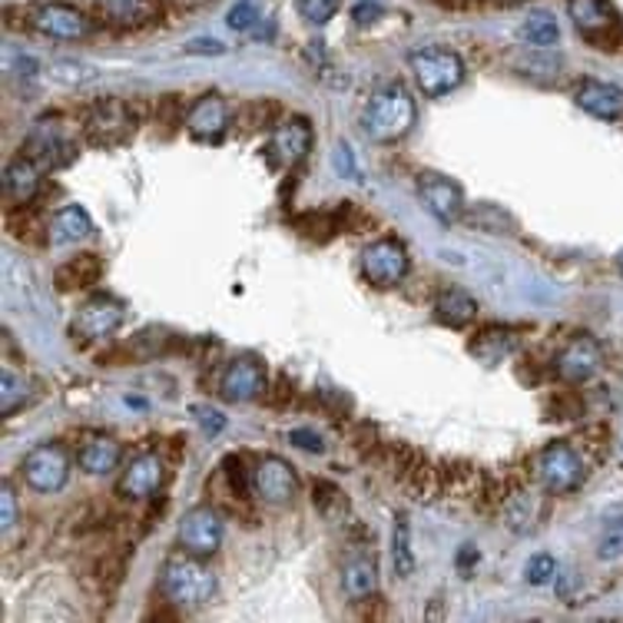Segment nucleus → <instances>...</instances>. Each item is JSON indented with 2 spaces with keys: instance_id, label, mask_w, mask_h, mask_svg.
Here are the masks:
<instances>
[{
  "instance_id": "38",
  "label": "nucleus",
  "mask_w": 623,
  "mask_h": 623,
  "mask_svg": "<svg viewBox=\"0 0 623 623\" xmlns=\"http://www.w3.org/2000/svg\"><path fill=\"white\" fill-rule=\"evenodd\" d=\"M226 474H229V484H232L239 494L253 491V471H245L239 458H229V461H226Z\"/></svg>"
},
{
  "instance_id": "23",
  "label": "nucleus",
  "mask_w": 623,
  "mask_h": 623,
  "mask_svg": "<svg viewBox=\"0 0 623 623\" xmlns=\"http://www.w3.org/2000/svg\"><path fill=\"white\" fill-rule=\"evenodd\" d=\"M4 193L14 206H27L40 193V163L30 156H17L4 169Z\"/></svg>"
},
{
  "instance_id": "3",
  "label": "nucleus",
  "mask_w": 623,
  "mask_h": 623,
  "mask_svg": "<svg viewBox=\"0 0 623 623\" xmlns=\"http://www.w3.org/2000/svg\"><path fill=\"white\" fill-rule=\"evenodd\" d=\"M415 84L424 97H448L465 84V60L448 47H421L408 56Z\"/></svg>"
},
{
  "instance_id": "12",
  "label": "nucleus",
  "mask_w": 623,
  "mask_h": 623,
  "mask_svg": "<svg viewBox=\"0 0 623 623\" xmlns=\"http://www.w3.org/2000/svg\"><path fill=\"white\" fill-rule=\"evenodd\" d=\"M176 541L186 554L213 557L223 544V521L213 508H193L186 511L176 531Z\"/></svg>"
},
{
  "instance_id": "47",
  "label": "nucleus",
  "mask_w": 623,
  "mask_h": 623,
  "mask_svg": "<svg viewBox=\"0 0 623 623\" xmlns=\"http://www.w3.org/2000/svg\"><path fill=\"white\" fill-rule=\"evenodd\" d=\"M501 4H524V0H501Z\"/></svg>"
},
{
  "instance_id": "36",
  "label": "nucleus",
  "mask_w": 623,
  "mask_h": 623,
  "mask_svg": "<svg viewBox=\"0 0 623 623\" xmlns=\"http://www.w3.org/2000/svg\"><path fill=\"white\" fill-rule=\"evenodd\" d=\"M17 524V494L11 484L0 487V527L11 531Z\"/></svg>"
},
{
  "instance_id": "46",
  "label": "nucleus",
  "mask_w": 623,
  "mask_h": 623,
  "mask_svg": "<svg viewBox=\"0 0 623 623\" xmlns=\"http://www.w3.org/2000/svg\"><path fill=\"white\" fill-rule=\"evenodd\" d=\"M616 269H620V276H623V249H620V256H616Z\"/></svg>"
},
{
  "instance_id": "13",
  "label": "nucleus",
  "mask_w": 623,
  "mask_h": 623,
  "mask_svg": "<svg viewBox=\"0 0 623 623\" xmlns=\"http://www.w3.org/2000/svg\"><path fill=\"white\" fill-rule=\"evenodd\" d=\"M418 196L424 203V209L438 219V223H458L465 213V193L461 186L442 173H421L418 176Z\"/></svg>"
},
{
  "instance_id": "21",
  "label": "nucleus",
  "mask_w": 623,
  "mask_h": 623,
  "mask_svg": "<svg viewBox=\"0 0 623 623\" xmlns=\"http://www.w3.org/2000/svg\"><path fill=\"white\" fill-rule=\"evenodd\" d=\"M93 232V219L84 206H60L50 223H47V239L50 245H74L80 239H87Z\"/></svg>"
},
{
  "instance_id": "8",
  "label": "nucleus",
  "mask_w": 623,
  "mask_h": 623,
  "mask_svg": "<svg viewBox=\"0 0 623 623\" xmlns=\"http://www.w3.org/2000/svg\"><path fill=\"white\" fill-rule=\"evenodd\" d=\"M30 30L50 37V40H84L93 24L84 11L71 8V4H37L27 14Z\"/></svg>"
},
{
  "instance_id": "32",
  "label": "nucleus",
  "mask_w": 623,
  "mask_h": 623,
  "mask_svg": "<svg viewBox=\"0 0 623 623\" xmlns=\"http://www.w3.org/2000/svg\"><path fill=\"white\" fill-rule=\"evenodd\" d=\"M342 8V0H295V11L308 24H329Z\"/></svg>"
},
{
  "instance_id": "15",
  "label": "nucleus",
  "mask_w": 623,
  "mask_h": 623,
  "mask_svg": "<svg viewBox=\"0 0 623 623\" xmlns=\"http://www.w3.org/2000/svg\"><path fill=\"white\" fill-rule=\"evenodd\" d=\"M97 14L113 30H143L163 17V0H100Z\"/></svg>"
},
{
  "instance_id": "22",
  "label": "nucleus",
  "mask_w": 623,
  "mask_h": 623,
  "mask_svg": "<svg viewBox=\"0 0 623 623\" xmlns=\"http://www.w3.org/2000/svg\"><path fill=\"white\" fill-rule=\"evenodd\" d=\"M577 106L587 110L597 119H616L623 113V90L613 84H600V80H584L574 93Z\"/></svg>"
},
{
  "instance_id": "7",
  "label": "nucleus",
  "mask_w": 623,
  "mask_h": 623,
  "mask_svg": "<svg viewBox=\"0 0 623 623\" xmlns=\"http://www.w3.org/2000/svg\"><path fill=\"white\" fill-rule=\"evenodd\" d=\"M361 272L371 285L389 289L408 276V249L398 239H376L361 253Z\"/></svg>"
},
{
  "instance_id": "30",
  "label": "nucleus",
  "mask_w": 623,
  "mask_h": 623,
  "mask_svg": "<svg viewBox=\"0 0 623 623\" xmlns=\"http://www.w3.org/2000/svg\"><path fill=\"white\" fill-rule=\"evenodd\" d=\"M521 37L531 43V47H554L557 40H560V27H557V21L550 17V14H544V11H534V14H527V21L521 24Z\"/></svg>"
},
{
  "instance_id": "10",
  "label": "nucleus",
  "mask_w": 623,
  "mask_h": 623,
  "mask_svg": "<svg viewBox=\"0 0 623 623\" xmlns=\"http://www.w3.org/2000/svg\"><path fill=\"white\" fill-rule=\"evenodd\" d=\"M266 392V368L253 355H239L226 365L223 379H219V395L229 405H245L256 402Z\"/></svg>"
},
{
  "instance_id": "4",
  "label": "nucleus",
  "mask_w": 623,
  "mask_h": 623,
  "mask_svg": "<svg viewBox=\"0 0 623 623\" xmlns=\"http://www.w3.org/2000/svg\"><path fill=\"white\" fill-rule=\"evenodd\" d=\"M584 478H587L584 455L571 442H550L537 455V481L550 494H571L584 484Z\"/></svg>"
},
{
  "instance_id": "29",
  "label": "nucleus",
  "mask_w": 623,
  "mask_h": 623,
  "mask_svg": "<svg viewBox=\"0 0 623 623\" xmlns=\"http://www.w3.org/2000/svg\"><path fill=\"white\" fill-rule=\"evenodd\" d=\"M392 564H395V574L398 577H411L415 574V550H411V527L405 518L395 521V531H392Z\"/></svg>"
},
{
  "instance_id": "6",
  "label": "nucleus",
  "mask_w": 623,
  "mask_h": 623,
  "mask_svg": "<svg viewBox=\"0 0 623 623\" xmlns=\"http://www.w3.org/2000/svg\"><path fill=\"white\" fill-rule=\"evenodd\" d=\"M21 471L37 494H56L71 481V455L60 442H43L24 455Z\"/></svg>"
},
{
  "instance_id": "20",
  "label": "nucleus",
  "mask_w": 623,
  "mask_h": 623,
  "mask_svg": "<svg viewBox=\"0 0 623 623\" xmlns=\"http://www.w3.org/2000/svg\"><path fill=\"white\" fill-rule=\"evenodd\" d=\"M123 461V448L110 434H87L77 448V465L87 474H110L113 468H119Z\"/></svg>"
},
{
  "instance_id": "1",
  "label": "nucleus",
  "mask_w": 623,
  "mask_h": 623,
  "mask_svg": "<svg viewBox=\"0 0 623 623\" xmlns=\"http://www.w3.org/2000/svg\"><path fill=\"white\" fill-rule=\"evenodd\" d=\"M415 127V97L398 84L389 80L368 97L361 113V134L371 143H395Z\"/></svg>"
},
{
  "instance_id": "11",
  "label": "nucleus",
  "mask_w": 623,
  "mask_h": 623,
  "mask_svg": "<svg viewBox=\"0 0 623 623\" xmlns=\"http://www.w3.org/2000/svg\"><path fill=\"white\" fill-rule=\"evenodd\" d=\"M123 319H127V308H123V302H116L113 295H93L77 308L74 335H80L84 342H97V339L113 335L123 326Z\"/></svg>"
},
{
  "instance_id": "43",
  "label": "nucleus",
  "mask_w": 623,
  "mask_h": 623,
  "mask_svg": "<svg viewBox=\"0 0 623 623\" xmlns=\"http://www.w3.org/2000/svg\"><path fill=\"white\" fill-rule=\"evenodd\" d=\"M186 53H223V43L219 40H193V43H186Z\"/></svg>"
},
{
  "instance_id": "31",
  "label": "nucleus",
  "mask_w": 623,
  "mask_h": 623,
  "mask_svg": "<svg viewBox=\"0 0 623 623\" xmlns=\"http://www.w3.org/2000/svg\"><path fill=\"white\" fill-rule=\"evenodd\" d=\"M30 398V385L24 376H17V371L4 368L0 371V411L4 415H14L17 408H24Z\"/></svg>"
},
{
  "instance_id": "18",
  "label": "nucleus",
  "mask_w": 623,
  "mask_h": 623,
  "mask_svg": "<svg viewBox=\"0 0 623 623\" xmlns=\"http://www.w3.org/2000/svg\"><path fill=\"white\" fill-rule=\"evenodd\" d=\"M229 127V106L219 93H203L190 113H186V130L196 140H219Z\"/></svg>"
},
{
  "instance_id": "26",
  "label": "nucleus",
  "mask_w": 623,
  "mask_h": 623,
  "mask_svg": "<svg viewBox=\"0 0 623 623\" xmlns=\"http://www.w3.org/2000/svg\"><path fill=\"white\" fill-rule=\"evenodd\" d=\"M60 150H67L71 153V143L56 134V127L50 119H40V127L30 134V140H27V153L24 156H30V160H37L40 166H60V163H67L71 156H60Z\"/></svg>"
},
{
  "instance_id": "17",
  "label": "nucleus",
  "mask_w": 623,
  "mask_h": 623,
  "mask_svg": "<svg viewBox=\"0 0 623 623\" xmlns=\"http://www.w3.org/2000/svg\"><path fill=\"white\" fill-rule=\"evenodd\" d=\"M163 478H166L163 458L153 455V452H143V455H137L127 468H123L119 494L134 497V501H147V497H153V494L163 487Z\"/></svg>"
},
{
  "instance_id": "14",
  "label": "nucleus",
  "mask_w": 623,
  "mask_h": 623,
  "mask_svg": "<svg viewBox=\"0 0 623 623\" xmlns=\"http://www.w3.org/2000/svg\"><path fill=\"white\" fill-rule=\"evenodd\" d=\"M253 494L259 497V501L279 508V505H289L292 497L298 494V478L295 471L289 468V461L269 455L263 458L256 468H253Z\"/></svg>"
},
{
  "instance_id": "39",
  "label": "nucleus",
  "mask_w": 623,
  "mask_h": 623,
  "mask_svg": "<svg viewBox=\"0 0 623 623\" xmlns=\"http://www.w3.org/2000/svg\"><path fill=\"white\" fill-rule=\"evenodd\" d=\"M289 442H292L295 448H302V452H316V455L326 452V445H322L319 434H316V431H305V428H295V431L289 434Z\"/></svg>"
},
{
  "instance_id": "33",
  "label": "nucleus",
  "mask_w": 623,
  "mask_h": 623,
  "mask_svg": "<svg viewBox=\"0 0 623 623\" xmlns=\"http://www.w3.org/2000/svg\"><path fill=\"white\" fill-rule=\"evenodd\" d=\"M50 77L60 80V84H67V87H80L93 77L90 67L77 64V60H56V64H50Z\"/></svg>"
},
{
  "instance_id": "37",
  "label": "nucleus",
  "mask_w": 623,
  "mask_h": 623,
  "mask_svg": "<svg viewBox=\"0 0 623 623\" xmlns=\"http://www.w3.org/2000/svg\"><path fill=\"white\" fill-rule=\"evenodd\" d=\"M256 21H259V11L249 4V0H242V4H236V8L229 11V27H232V30H249Z\"/></svg>"
},
{
  "instance_id": "9",
  "label": "nucleus",
  "mask_w": 623,
  "mask_h": 623,
  "mask_svg": "<svg viewBox=\"0 0 623 623\" xmlns=\"http://www.w3.org/2000/svg\"><path fill=\"white\" fill-rule=\"evenodd\" d=\"M568 11L574 27L594 43V47H613L620 40V17L610 8V0H568Z\"/></svg>"
},
{
  "instance_id": "24",
  "label": "nucleus",
  "mask_w": 623,
  "mask_h": 623,
  "mask_svg": "<svg viewBox=\"0 0 623 623\" xmlns=\"http://www.w3.org/2000/svg\"><path fill=\"white\" fill-rule=\"evenodd\" d=\"M434 316L448 329H468L478 319V302L465 289H448L434 302Z\"/></svg>"
},
{
  "instance_id": "2",
  "label": "nucleus",
  "mask_w": 623,
  "mask_h": 623,
  "mask_svg": "<svg viewBox=\"0 0 623 623\" xmlns=\"http://www.w3.org/2000/svg\"><path fill=\"white\" fill-rule=\"evenodd\" d=\"M160 590L176 607H203L216 594V577L196 554H169L160 571Z\"/></svg>"
},
{
  "instance_id": "35",
  "label": "nucleus",
  "mask_w": 623,
  "mask_h": 623,
  "mask_svg": "<svg viewBox=\"0 0 623 623\" xmlns=\"http://www.w3.org/2000/svg\"><path fill=\"white\" fill-rule=\"evenodd\" d=\"M554 577H557V560H554L550 554H534V557L527 560V584L544 587V584H550Z\"/></svg>"
},
{
  "instance_id": "27",
  "label": "nucleus",
  "mask_w": 623,
  "mask_h": 623,
  "mask_svg": "<svg viewBox=\"0 0 623 623\" xmlns=\"http://www.w3.org/2000/svg\"><path fill=\"white\" fill-rule=\"evenodd\" d=\"M471 355L481 365H501L505 358H511V352L518 348V335L511 329H484L471 339Z\"/></svg>"
},
{
  "instance_id": "41",
  "label": "nucleus",
  "mask_w": 623,
  "mask_h": 623,
  "mask_svg": "<svg viewBox=\"0 0 623 623\" xmlns=\"http://www.w3.org/2000/svg\"><path fill=\"white\" fill-rule=\"evenodd\" d=\"M335 166H339L348 179H355V176H358V169H355V160H352V150H348V147H339V150H335Z\"/></svg>"
},
{
  "instance_id": "28",
  "label": "nucleus",
  "mask_w": 623,
  "mask_h": 623,
  "mask_svg": "<svg viewBox=\"0 0 623 623\" xmlns=\"http://www.w3.org/2000/svg\"><path fill=\"white\" fill-rule=\"evenodd\" d=\"M342 587L352 600H368L379 587V571L371 557H352L345 571H342Z\"/></svg>"
},
{
  "instance_id": "5",
  "label": "nucleus",
  "mask_w": 623,
  "mask_h": 623,
  "mask_svg": "<svg viewBox=\"0 0 623 623\" xmlns=\"http://www.w3.org/2000/svg\"><path fill=\"white\" fill-rule=\"evenodd\" d=\"M84 134L93 147H123L134 134H137V116L130 110L127 100H100L90 106L87 119H84Z\"/></svg>"
},
{
  "instance_id": "16",
  "label": "nucleus",
  "mask_w": 623,
  "mask_h": 623,
  "mask_svg": "<svg viewBox=\"0 0 623 623\" xmlns=\"http://www.w3.org/2000/svg\"><path fill=\"white\" fill-rule=\"evenodd\" d=\"M600 361H603V352H600L597 339L577 335L564 352L557 355V379L571 382V385H584L597 376Z\"/></svg>"
},
{
  "instance_id": "19",
  "label": "nucleus",
  "mask_w": 623,
  "mask_h": 623,
  "mask_svg": "<svg viewBox=\"0 0 623 623\" xmlns=\"http://www.w3.org/2000/svg\"><path fill=\"white\" fill-rule=\"evenodd\" d=\"M269 150H272V156H276L282 166L302 163V160L308 156V150H312V127H308V119H302V116L282 119L279 127L272 130Z\"/></svg>"
},
{
  "instance_id": "45",
  "label": "nucleus",
  "mask_w": 623,
  "mask_h": 623,
  "mask_svg": "<svg viewBox=\"0 0 623 623\" xmlns=\"http://www.w3.org/2000/svg\"><path fill=\"white\" fill-rule=\"evenodd\" d=\"M179 8H186V11H196V8H203V4H209V0H176Z\"/></svg>"
},
{
  "instance_id": "44",
  "label": "nucleus",
  "mask_w": 623,
  "mask_h": 623,
  "mask_svg": "<svg viewBox=\"0 0 623 623\" xmlns=\"http://www.w3.org/2000/svg\"><path fill=\"white\" fill-rule=\"evenodd\" d=\"M200 421H203L206 428H213V431L223 428V418H216V411H200Z\"/></svg>"
},
{
  "instance_id": "42",
  "label": "nucleus",
  "mask_w": 623,
  "mask_h": 623,
  "mask_svg": "<svg viewBox=\"0 0 623 623\" xmlns=\"http://www.w3.org/2000/svg\"><path fill=\"white\" fill-rule=\"evenodd\" d=\"M471 564H478V550H474L471 544H465L461 554H458V574H461V577H471V574H468Z\"/></svg>"
},
{
  "instance_id": "40",
  "label": "nucleus",
  "mask_w": 623,
  "mask_h": 623,
  "mask_svg": "<svg viewBox=\"0 0 623 623\" xmlns=\"http://www.w3.org/2000/svg\"><path fill=\"white\" fill-rule=\"evenodd\" d=\"M352 17H355V24H376L382 17V8L376 4V0H361V4L352 11Z\"/></svg>"
},
{
  "instance_id": "25",
  "label": "nucleus",
  "mask_w": 623,
  "mask_h": 623,
  "mask_svg": "<svg viewBox=\"0 0 623 623\" xmlns=\"http://www.w3.org/2000/svg\"><path fill=\"white\" fill-rule=\"evenodd\" d=\"M103 276V259L97 253H80L74 259H67L64 266L56 269L53 282L60 292H74V289H87Z\"/></svg>"
},
{
  "instance_id": "34",
  "label": "nucleus",
  "mask_w": 623,
  "mask_h": 623,
  "mask_svg": "<svg viewBox=\"0 0 623 623\" xmlns=\"http://www.w3.org/2000/svg\"><path fill=\"white\" fill-rule=\"evenodd\" d=\"M597 557H600V560H616V557H623V518H616L613 524H607V531L600 534V544H597Z\"/></svg>"
}]
</instances>
